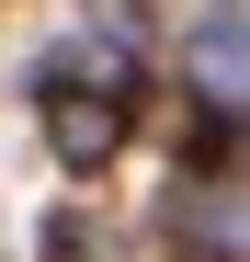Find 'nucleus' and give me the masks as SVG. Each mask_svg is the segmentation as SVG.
Here are the masks:
<instances>
[{"instance_id":"nucleus-1","label":"nucleus","mask_w":250,"mask_h":262,"mask_svg":"<svg viewBox=\"0 0 250 262\" xmlns=\"http://www.w3.org/2000/svg\"><path fill=\"white\" fill-rule=\"evenodd\" d=\"M34 103H46V148H57V171H80V183L125 148V92H34Z\"/></svg>"},{"instance_id":"nucleus-2","label":"nucleus","mask_w":250,"mask_h":262,"mask_svg":"<svg viewBox=\"0 0 250 262\" xmlns=\"http://www.w3.org/2000/svg\"><path fill=\"white\" fill-rule=\"evenodd\" d=\"M125 80H137V34H80L34 69V92H125Z\"/></svg>"}]
</instances>
